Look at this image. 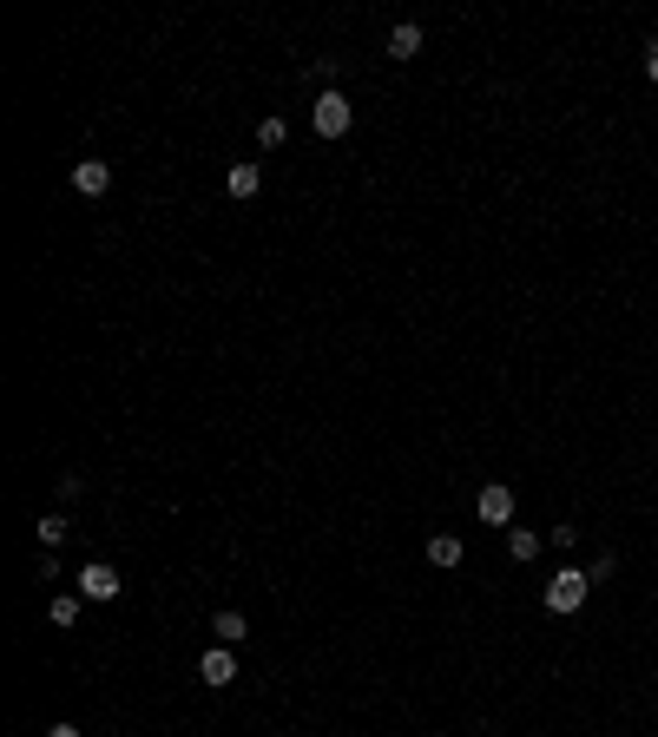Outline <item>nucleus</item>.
<instances>
[{
  "instance_id": "7",
  "label": "nucleus",
  "mask_w": 658,
  "mask_h": 737,
  "mask_svg": "<svg viewBox=\"0 0 658 737\" xmlns=\"http://www.w3.org/2000/svg\"><path fill=\"white\" fill-rule=\"evenodd\" d=\"M224 191H231V198H257V191H264V172H257V158H237L231 172H224Z\"/></svg>"
},
{
  "instance_id": "4",
  "label": "nucleus",
  "mask_w": 658,
  "mask_h": 737,
  "mask_svg": "<svg viewBox=\"0 0 658 737\" xmlns=\"http://www.w3.org/2000/svg\"><path fill=\"white\" fill-rule=\"evenodd\" d=\"M73 191H79V198H106V191H112V165H106V158H79V165H73Z\"/></svg>"
},
{
  "instance_id": "2",
  "label": "nucleus",
  "mask_w": 658,
  "mask_h": 737,
  "mask_svg": "<svg viewBox=\"0 0 658 737\" xmlns=\"http://www.w3.org/2000/svg\"><path fill=\"white\" fill-rule=\"evenodd\" d=\"M310 126H316V132H323V139H343V132H349V126H356V106H349V99H343V93H336V86H329V93H323V99H316V112H310Z\"/></svg>"
},
{
  "instance_id": "1",
  "label": "nucleus",
  "mask_w": 658,
  "mask_h": 737,
  "mask_svg": "<svg viewBox=\"0 0 658 737\" xmlns=\"http://www.w3.org/2000/svg\"><path fill=\"white\" fill-rule=\"evenodd\" d=\"M586 593H593V580H586L580 566H560L540 599H547V612H560V619H566V612H580V606H586Z\"/></svg>"
},
{
  "instance_id": "9",
  "label": "nucleus",
  "mask_w": 658,
  "mask_h": 737,
  "mask_svg": "<svg viewBox=\"0 0 658 737\" xmlns=\"http://www.w3.org/2000/svg\"><path fill=\"white\" fill-rule=\"evenodd\" d=\"M415 53H422V27H415V20L389 27V60H415Z\"/></svg>"
},
{
  "instance_id": "17",
  "label": "nucleus",
  "mask_w": 658,
  "mask_h": 737,
  "mask_svg": "<svg viewBox=\"0 0 658 737\" xmlns=\"http://www.w3.org/2000/svg\"><path fill=\"white\" fill-rule=\"evenodd\" d=\"M47 737H79V724H53V731Z\"/></svg>"
},
{
  "instance_id": "13",
  "label": "nucleus",
  "mask_w": 658,
  "mask_h": 737,
  "mask_svg": "<svg viewBox=\"0 0 658 737\" xmlns=\"http://www.w3.org/2000/svg\"><path fill=\"white\" fill-rule=\"evenodd\" d=\"M47 619H53V626H73V619H79V593H60L47 606Z\"/></svg>"
},
{
  "instance_id": "5",
  "label": "nucleus",
  "mask_w": 658,
  "mask_h": 737,
  "mask_svg": "<svg viewBox=\"0 0 658 737\" xmlns=\"http://www.w3.org/2000/svg\"><path fill=\"white\" fill-rule=\"evenodd\" d=\"M474 507H481V520H487V527H507V520H514V487H507V481H487Z\"/></svg>"
},
{
  "instance_id": "15",
  "label": "nucleus",
  "mask_w": 658,
  "mask_h": 737,
  "mask_svg": "<svg viewBox=\"0 0 658 737\" xmlns=\"http://www.w3.org/2000/svg\"><path fill=\"white\" fill-rule=\"evenodd\" d=\"M612 573H619V560H612V553H599V560L586 566V580H593V586H599V580H612Z\"/></svg>"
},
{
  "instance_id": "14",
  "label": "nucleus",
  "mask_w": 658,
  "mask_h": 737,
  "mask_svg": "<svg viewBox=\"0 0 658 737\" xmlns=\"http://www.w3.org/2000/svg\"><path fill=\"white\" fill-rule=\"evenodd\" d=\"M283 139H290V126H283V119H264V126H257V145H264V152H277Z\"/></svg>"
},
{
  "instance_id": "10",
  "label": "nucleus",
  "mask_w": 658,
  "mask_h": 737,
  "mask_svg": "<svg viewBox=\"0 0 658 737\" xmlns=\"http://www.w3.org/2000/svg\"><path fill=\"white\" fill-rule=\"evenodd\" d=\"M540 547H547V540L533 534V527H507V553H514V566H527V560H540Z\"/></svg>"
},
{
  "instance_id": "11",
  "label": "nucleus",
  "mask_w": 658,
  "mask_h": 737,
  "mask_svg": "<svg viewBox=\"0 0 658 737\" xmlns=\"http://www.w3.org/2000/svg\"><path fill=\"white\" fill-rule=\"evenodd\" d=\"M428 566H441V573L461 566V534H435V540H428Z\"/></svg>"
},
{
  "instance_id": "3",
  "label": "nucleus",
  "mask_w": 658,
  "mask_h": 737,
  "mask_svg": "<svg viewBox=\"0 0 658 737\" xmlns=\"http://www.w3.org/2000/svg\"><path fill=\"white\" fill-rule=\"evenodd\" d=\"M73 593H79V599H119V566L86 560V566L73 573Z\"/></svg>"
},
{
  "instance_id": "8",
  "label": "nucleus",
  "mask_w": 658,
  "mask_h": 737,
  "mask_svg": "<svg viewBox=\"0 0 658 737\" xmlns=\"http://www.w3.org/2000/svg\"><path fill=\"white\" fill-rule=\"evenodd\" d=\"M211 632H218V645H244V639H251V619H244L237 606H224L218 619H211Z\"/></svg>"
},
{
  "instance_id": "16",
  "label": "nucleus",
  "mask_w": 658,
  "mask_h": 737,
  "mask_svg": "<svg viewBox=\"0 0 658 737\" xmlns=\"http://www.w3.org/2000/svg\"><path fill=\"white\" fill-rule=\"evenodd\" d=\"M645 79H652V86H658V40H652V47H645Z\"/></svg>"
},
{
  "instance_id": "12",
  "label": "nucleus",
  "mask_w": 658,
  "mask_h": 737,
  "mask_svg": "<svg viewBox=\"0 0 658 737\" xmlns=\"http://www.w3.org/2000/svg\"><path fill=\"white\" fill-rule=\"evenodd\" d=\"M66 534H73V520H66V514H47V520H40V547H47V553L60 547Z\"/></svg>"
},
{
  "instance_id": "6",
  "label": "nucleus",
  "mask_w": 658,
  "mask_h": 737,
  "mask_svg": "<svg viewBox=\"0 0 658 737\" xmlns=\"http://www.w3.org/2000/svg\"><path fill=\"white\" fill-rule=\"evenodd\" d=\"M198 678H204V685H231V678H237V652H231V645L198 652Z\"/></svg>"
}]
</instances>
